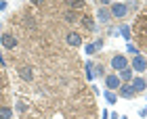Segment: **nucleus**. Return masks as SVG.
<instances>
[{"mask_svg":"<svg viewBox=\"0 0 147 119\" xmlns=\"http://www.w3.org/2000/svg\"><path fill=\"white\" fill-rule=\"evenodd\" d=\"M99 2H101V4H103V6H107V4H109V2H111V0H99Z\"/></svg>","mask_w":147,"mask_h":119,"instance_id":"26","label":"nucleus"},{"mask_svg":"<svg viewBox=\"0 0 147 119\" xmlns=\"http://www.w3.org/2000/svg\"><path fill=\"white\" fill-rule=\"evenodd\" d=\"M6 11V0H0V13Z\"/></svg>","mask_w":147,"mask_h":119,"instance_id":"22","label":"nucleus"},{"mask_svg":"<svg viewBox=\"0 0 147 119\" xmlns=\"http://www.w3.org/2000/svg\"><path fill=\"white\" fill-rule=\"evenodd\" d=\"M126 67H128V61H126L124 55H113L111 57V69H116L118 73H120V71L126 69Z\"/></svg>","mask_w":147,"mask_h":119,"instance_id":"2","label":"nucleus"},{"mask_svg":"<svg viewBox=\"0 0 147 119\" xmlns=\"http://www.w3.org/2000/svg\"><path fill=\"white\" fill-rule=\"evenodd\" d=\"M32 2H34V4H42L44 0H32Z\"/></svg>","mask_w":147,"mask_h":119,"instance_id":"28","label":"nucleus"},{"mask_svg":"<svg viewBox=\"0 0 147 119\" xmlns=\"http://www.w3.org/2000/svg\"><path fill=\"white\" fill-rule=\"evenodd\" d=\"M65 21H67V23H76V21H78L76 11H67V13H65Z\"/></svg>","mask_w":147,"mask_h":119,"instance_id":"16","label":"nucleus"},{"mask_svg":"<svg viewBox=\"0 0 147 119\" xmlns=\"http://www.w3.org/2000/svg\"><path fill=\"white\" fill-rule=\"evenodd\" d=\"M84 69H86V77H88L90 82H92V79L97 77V65H92V63L88 61V63H86V67H84Z\"/></svg>","mask_w":147,"mask_h":119,"instance_id":"11","label":"nucleus"},{"mask_svg":"<svg viewBox=\"0 0 147 119\" xmlns=\"http://www.w3.org/2000/svg\"><path fill=\"white\" fill-rule=\"evenodd\" d=\"M19 77L25 79V82H32V77H34V73H32V67H19Z\"/></svg>","mask_w":147,"mask_h":119,"instance_id":"10","label":"nucleus"},{"mask_svg":"<svg viewBox=\"0 0 147 119\" xmlns=\"http://www.w3.org/2000/svg\"><path fill=\"white\" fill-rule=\"evenodd\" d=\"M120 96H124V98H132V96H135L137 94V92H135V88H132V86L130 84H126L124 82V86H120Z\"/></svg>","mask_w":147,"mask_h":119,"instance_id":"7","label":"nucleus"},{"mask_svg":"<svg viewBox=\"0 0 147 119\" xmlns=\"http://www.w3.org/2000/svg\"><path fill=\"white\" fill-rule=\"evenodd\" d=\"M0 65H6V61H4V57H2V52H0Z\"/></svg>","mask_w":147,"mask_h":119,"instance_id":"27","label":"nucleus"},{"mask_svg":"<svg viewBox=\"0 0 147 119\" xmlns=\"http://www.w3.org/2000/svg\"><path fill=\"white\" fill-rule=\"evenodd\" d=\"M0 88H2V79H0Z\"/></svg>","mask_w":147,"mask_h":119,"instance_id":"29","label":"nucleus"},{"mask_svg":"<svg viewBox=\"0 0 147 119\" xmlns=\"http://www.w3.org/2000/svg\"><path fill=\"white\" fill-rule=\"evenodd\" d=\"M95 50H97L95 42H92V44H86V46H84V52H86V55H92V52H95Z\"/></svg>","mask_w":147,"mask_h":119,"instance_id":"19","label":"nucleus"},{"mask_svg":"<svg viewBox=\"0 0 147 119\" xmlns=\"http://www.w3.org/2000/svg\"><path fill=\"white\" fill-rule=\"evenodd\" d=\"M120 34H122L124 36V40H130V27H128V25H120Z\"/></svg>","mask_w":147,"mask_h":119,"instance_id":"17","label":"nucleus"},{"mask_svg":"<svg viewBox=\"0 0 147 119\" xmlns=\"http://www.w3.org/2000/svg\"><path fill=\"white\" fill-rule=\"evenodd\" d=\"M139 115H141V117H147V107H145V109H141V111H139Z\"/></svg>","mask_w":147,"mask_h":119,"instance_id":"24","label":"nucleus"},{"mask_svg":"<svg viewBox=\"0 0 147 119\" xmlns=\"http://www.w3.org/2000/svg\"><path fill=\"white\" fill-rule=\"evenodd\" d=\"M67 44L74 46V48H78V46L82 44V38H80V34H76V31H69V34H67Z\"/></svg>","mask_w":147,"mask_h":119,"instance_id":"9","label":"nucleus"},{"mask_svg":"<svg viewBox=\"0 0 147 119\" xmlns=\"http://www.w3.org/2000/svg\"><path fill=\"white\" fill-rule=\"evenodd\" d=\"M97 19H99L101 23H107L109 19H111V13H109V9H107V6H101V9L97 11Z\"/></svg>","mask_w":147,"mask_h":119,"instance_id":"8","label":"nucleus"},{"mask_svg":"<svg viewBox=\"0 0 147 119\" xmlns=\"http://www.w3.org/2000/svg\"><path fill=\"white\" fill-rule=\"evenodd\" d=\"M63 2L67 4L69 9H74V11H76V9H82V6L86 4V0H63Z\"/></svg>","mask_w":147,"mask_h":119,"instance_id":"12","label":"nucleus"},{"mask_svg":"<svg viewBox=\"0 0 147 119\" xmlns=\"http://www.w3.org/2000/svg\"><path fill=\"white\" fill-rule=\"evenodd\" d=\"M82 23H84L86 29H95V21H92L90 17H82Z\"/></svg>","mask_w":147,"mask_h":119,"instance_id":"18","label":"nucleus"},{"mask_svg":"<svg viewBox=\"0 0 147 119\" xmlns=\"http://www.w3.org/2000/svg\"><path fill=\"white\" fill-rule=\"evenodd\" d=\"M11 115H13V111L9 107H0V119H11Z\"/></svg>","mask_w":147,"mask_h":119,"instance_id":"15","label":"nucleus"},{"mask_svg":"<svg viewBox=\"0 0 147 119\" xmlns=\"http://www.w3.org/2000/svg\"><path fill=\"white\" fill-rule=\"evenodd\" d=\"M109 13H111V17H116V19H124V15L128 13V6H126L124 2H113Z\"/></svg>","mask_w":147,"mask_h":119,"instance_id":"1","label":"nucleus"},{"mask_svg":"<svg viewBox=\"0 0 147 119\" xmlns=\"http://www.w3.org/2000/svg\"><path fill=\"white\" fill-rule=\"evenodd\" d=\"M105 86H107V90H120V86H122V79H120V75H113V73H109V75H105Z\"/></svg>","mask_w":147,"mask_h":119,"instance_id":"4","label":"nucleus"},{"mask_svg":"<svg viewBox=\"0 0 147 119\" xmlns=\"http://www.w3.org/2000/svg\"><path fill=\"white\" fill-rule=\"evenodd\" d=\"M25 109H28V104H23V102H19V104H17V111H21V113H23Z\"/></svg>","mask_w":147,"mask_h":119,"instance_id":"21","label":"nucleus"},{"mask_svg":"<svg viewBox=\"0 0 147 119\" xmlns=\"http://www.w3.org/2000/svg\"><path fill=\"white\" fill-rule=\"evenodd\" d=\"M145 82H147V77H145Z\"/></svg>","mask_w":147,"mask_h":119,"instance_id":"30","label":"nucleus"},{"mask_svg":"<svg viewBox=\"0 0 147 119\" xmlns=\"http://www.w3.org/2000/svg\"><path fill=\"white\" fill-rule=\"evenodd\" d=\"M95 46H97V50H101V48H103V40H97Z\"/></svg>","mask_w":147,"mask_h":119,"instance_id":"23","label":"nucleus"},{"mask_svg":"<svg viewBox=\"0 0 147 119\" xmlns=\"http://www.w3.org/2000/svg\"><path fill=\"white\" fill-rule=\"evenodd\" d=\"M130 67H132V71H137V73H143V71L147 69V59H143L141 55L132 57V63H130Z\"/></svg>","mask_w":147,"mask_h":119,"instance_id":"3","label":"nucleus"},{"mask_svg":"<svg viewBox=\"0 0 147 119\" xmlns=\"http://www.w3.org/2000/svg\"><path fill=\"white\" fill-rule=\"evenodd\" d=\"M128 52H132V55H139V50H137V46H132V44H128Z\"/></svg>","mask_w":147,"mask_h":119,"instance_id":"20","label":"nucleus"},{"mask_svg":"<svg viewBox=\"0 0 147 119\" xmlns=\"http://www.w3.org/2000/svg\"><path fill=\"white\" fill-rule=\"evenodd\" d=\"M0 42H2V46H4V48H15V46H17V38L15 36H11V34H2V36H0Z\"/></svg>","mask_w":147,"mask_h":119,"instance_id":"5","label":"nucleus"},{"mask_svg":"<svg viewBox=\"0 0 147 119\" xmlns=\"http://www.w3.org/2000/svg\"><path fill=\"white\" fill-rule=\"evenodd\" d=\"M109 119H120V115L118 113H109Z\"/></svg>","mask_w":147,"mask_h":119,"instance_id":"25","label":"nucleus"},{"mask_svg":"<svg viewBox=\"0 0 147 119\" xmlns=\"http://www.w3.org/2000/svg\"><path fill=\"white\" fill-rule=\"evenodd\" d=\"M120 79H124L126 84H128V82H132V69H128V67H126V69H122V71H120Z\"/></svg>","mask_w":147,"mask_h":119,"instance_id":"13","label":"nucleus"},{"mask_svg":"<svg viewBox=\"0 0 147 119\" xmlns=\"http://www.w3.org/2000/svg\"><path fill=\"white\" fill-rule=\"evenodd\" d=\"M130 86L135 88V92H145V90H147V82H145V77H132Z\"/></svg>","mask_w":147,"mask_h":119,"instance_id":"6","label":"nucleus"},{"mask_svg":"<svg viewBox=\"0 0 147 119\" xmlns=\"http://www.w3.org/2000/svg\"><path fill=\"white\" fill-rule=\"evenodd\" d=\"M105 100H107V104H116V100H118V96L113 94L111 90H105Z\"/></svg>","mask_w":147,"mask_h":119,"instance_id":"14","label":"nucleus"}]
</instances>
